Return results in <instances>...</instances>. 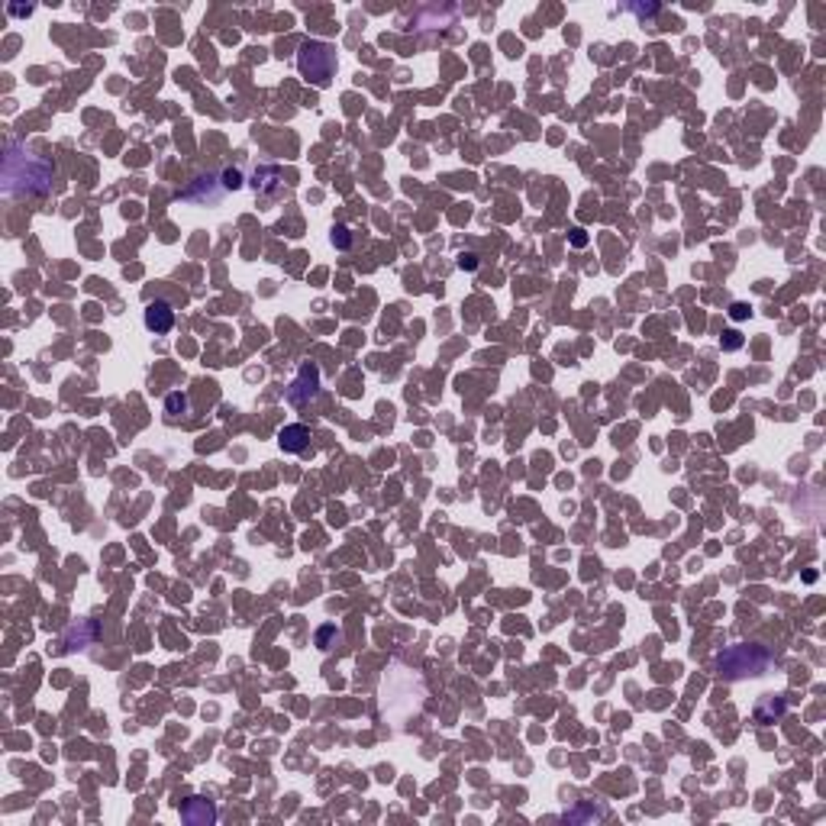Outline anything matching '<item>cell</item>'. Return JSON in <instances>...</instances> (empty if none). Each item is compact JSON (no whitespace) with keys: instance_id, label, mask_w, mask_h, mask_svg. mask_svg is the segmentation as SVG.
I'll return each instance as SVG.
<instances>
[{"instance_id":"cell-1","label":"cell","mask_w":826,"mask_h":826,"mask_svg":"<svg viewBox=\"0 0 826 826\" xmlns=\"http://www.w3.org/2000/svg\"><path fill=\"white\" fill-rule=\"evenodd\" d=\"M55 181V165L42 155L30 152L20 142H10L4 155V194H49Z\"/></svg>"},{"instance_id":"cell-2","label":"cell","mask_w":826,"mask_h":826,"mask_svg":"<svg viewBox=\"0 0 826 826\" xmlns=\"http://www.w3.org/2000/svg\"><path fill=\"white\" fill-rule=\"evenodd\" d=\"M772 665V652L758 643H742V646H729V649L717 652L713 658V668H717L720 678L727 681H739V678H756L765 668Z\"/></svg>"},{"instance_id":"cell-3","label":"cell","mask_w":826,"mask_h":826,"mask_svg":"<svg viewBox=\"0 0 826 826\" xmlns=\"http://www.w3.org/2000/svg\"><path fill=\"white\" fill-rule=\"evenodd\" d=\"M297 68L310 85L326 87L333 81V75H336V49L329 42H320V39H310L297 52Z\"/></svg>"},{"instance_id":"cell-4","label":"cell","mask_w":826,"mask_h":826,"mask_svg":"<svg viewBox=\"0 0 826 826\" xmlns=\"http://www.w3.org/2000/svg\"><path fill=\"white\" fill-rule=\"evenodd\" d=\"M316 394H320V368L304 362L297 378H294L291 388H288V400H291V404H310Z\"/></svg>"},{"instance_id":"cell-5","label":"cell","mask_w":826,"mask_h":826,"mask_svg":"<svg viewBox=\"0 0 826 826\" xmlns=\"http://www.w3.org/2000/svg\"><path fill=\"white\" fill-rule=\"evenodd\" d=\"M146 329L155 333V336H165L175 329V307L168 300H152L146 307Z\"/></svg>"},{"instance_id":"cell-6","label":"cell","mask_w":826,"mask_h":826,"mask_svg":"<svg viewBox=\"0 0 826 826\" xmlns=\"http://www.w3.org/2000/svg\"><path fill=\"white\" fill-rule=\"evenodd\" d=\"M278 445L284 452H307L310 449V429L304 423H291V426H284L278 433Z\"/></svg>"},{"instance_id":"cell-7","label":"cell","mask_w":826,"mask_h":826,"mask_svg":"<svg viewBox=\"0 0 826 826\" xmlns=\"http://www.w3.org/2000/svg\"><path fill=\"white\" fill-rule=\"evenodd\" d=\"M255 191L265 194V197H275V194H281L284 187V178L281 171L275 168V165H265V168H255Z\"/></svg>"},{"instance_id":"cell-8","label":"cell","mask_w":826,"mask_h":826,"mask_svg":"<svg viewBox=\"0 0 826 826\" xmlns=\"http://www.w3.org/2000/svg\"><path fill=\"white\" fill-rule=\"evenodd\" d=\"M181 817L187 820V823H214L216 807L210 801H204V797H191V801L181 807Z\"/></svg>"},{"instance_id":"cell-9","label":"cell","mask_w":826,"mask_h":826,"mask_svg":"<svg viewBox=\"0 0 826 826\" xmlns=\"http://www.w3.org/2000/svg\"><path fill=\"white\" fill-rule=\"evenodd\" d=\"M226 191H214V178H194L191 187L187 191H181L184 200H194V204H207V200H220Z\"/></svg>"},{"instance_id":"cell-10","label":"cell","mask_w":826,"mask_h":826,"mask_svg":"<svg viewBox=\"0 0 826 826\" xmlns=\"http://www.w3.org/2000/svg\"><path fill=\"white\" fill-rule=\"evenodd\" d=\"M94 636H97V627L85 620V623H81V629H78V627L68 629V636H65V646H68V649H85V646H91Z\"/></svg>"},{"instance_id":"cell-11","label":"cell","mask_w":826,"mask_h":826,"mask_svg":"<svg viewBox=\"0 0 826 826\" xmlns=\"http://www.w3.org/2000/svg\"><path fill=\"white\" fill-rule=\"evenodd\" d=\"M781 713H784V701H781V697H772V694H765L762 701H758V707H756L758 723H772V720L781 717Z\"/></svg>"},{"instance_id":"cell-12","label":"cell","mask_w":826,"mask_h":826,"mask_svg":"<svg viewBox=\"0 0 826 826\" xmlns=\"http://www.w3.org/2000/svg\"><path fill=\"white\" fill-rule=\"evenodd\" d=\"M165 413H168V420H178V417L187 413V397H184L181 390H175V394L165 397Z\"/></svg>"},{"instance_id":"cell-13","label":"cell","mask_w":826,"mask_h":826,"mask_svg":"<svg viewBox=\"0 0 826 826\" xmlns=\"http://www.w3.org/2000/svg\"><path fill=\"white\" fill-rule=\"evenodd\" d=\"M220 178H223L220 184L226 187V191H236V187H242V171H239V168H223Z\"/></svg>"},{"instance_id":"cell-14","label":"cell","mask_w":826,"mask_h":826,"mask_svg":"<svg viewBox=\"0 0 826 826\" xmlns=\"http://www.w3.org/2000/svg\"><path fill=\"white\" fill-rule=\"evenodd\" d=\"M333 245L336 249H349L352 245V230L349 226H333Z\"/></svg>"},{"instance_id":"cell-15","label":"cell","mask_w":826,"mask_h":826,"mask_svg":"<svg viewBox=\"0 0 826 826\" xmlns=\"http://www.w3.org/2000/svg\"><path fill=\"white\" fill-rule=\"evenodd\" d=\"M749 314H752V307H749V304H733V307H729V316H733L736 323L749 320Z\"/></svg>"},{"instance_id":"cell-16","label":"cell","mask_w":826,"mask_h":826,"mask_svg":"<svg viewBox=\"0 0 826 826\" xmlns=\"http://www.w3.org/2000/svg\"><path fill=\"white\" fill-rule=\"evenodd\" d=\"M333 636H339L336 627H323L320 633H316V643H320V649H329V639H333Z\"/></svg>"},{"instance_id":"cell-17","label":"cell","mask_w":826,"mask_h":826,"mask_svg":"<svg viewBox=\"0 0 826 826\" xmlns=\"http://www.w3.org/2000/svg\"><path fill=\"white\" fill-rule=\"evenodd\" d=\"M459 268H462V271H474V268H478V255H474V252H465V255L459 259Z\"/></svg>"},{"instance_id":"cell-18","label":"cell","mask_w":826,"mask_h":826,"mask_svg":"<svg viewBox=\"0 0 826 826\" xmlns=\"http://www.w3.org/2000/svg\"><path fill=\"white\" fill-rule=\"evenodd\" d=\"M742 345V336L739 333H727V339H723V349H739Z\"/></svg>"},{"instance_id":"cell-19","label":"cell","mask_w":826,"mask_h":826,"mask_svg":"<svg viewBox=\"0 0 826 826\" xmlns=\"http://www.w3.org/2000/svg\"><path fill=\"white\" fill-rule=\"evenodd\" d=\"M572 242H574V245H584V242H588V236H584V230H574Z\"/></svg>"}]
</instances>
